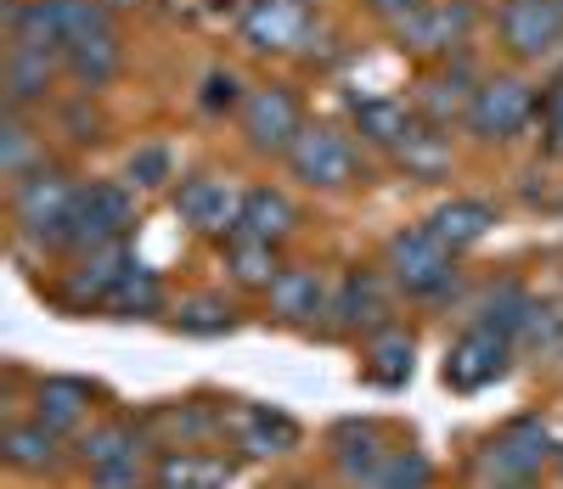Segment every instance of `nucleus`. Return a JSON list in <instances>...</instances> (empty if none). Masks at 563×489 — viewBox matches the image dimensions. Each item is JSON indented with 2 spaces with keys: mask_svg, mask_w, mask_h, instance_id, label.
I'll list each match as a JSON object with an SVG mask.
<instances>
[{
  "mask_svg": "<svg viewBox=\"0 0 563 489\" xmlns=\"http://www.w3.org/2000/svg\"><path fill=\"white\" fill-rule=\"evenodd\" d=\"M389 270L406 292L417 299H434V292L451 287V248L434 236V231H400L389 242Z\"/></svg>",
  "mask_w": 563,
  "mask_h": 489,
  "instance_id": "1",
  "label": "nucleus"
},
{
  "mask_svg": "<svg viewBox=\"0 0 563 489\" xmlns=\"http://www.w3.org/2000/svg\"><path fill=\"white\" fill-rule=\"evenodd\" d=\"M130 191L124 186H79L74 191V248H113L130 231Z\"/></svg>",
  "mask_w": 563,
  "mask_h": 489,
  "instance_id": "2",
  "label": "nucleus"
},
{
  "mask_svg": "<svg viewBox=\"0 0 563 489\" xmlns=\"http://www.w3.org/2000/svg\"><path fill=\"white\" fill-rule=\"evenodd\" d=\"M552 456V433L536 422V416H525V422H512V427H501L490 445H485V473L490 478H512V484H525L530 473H541V462Z\"/></svg>",
  "mask_w": 563,
  "mask_h": 489,
  "instance_id": "3",
  "label": "nucleus"
},
{
  "mask_svg": "<svg viewBox=\"0 0 563 489\" xmlns=\"http://www.w3.org/2000/svg\"><path fill=\"white\" fill-rule=\"evenodd\" d=\"M530 119V85L525 79H490L474 90V102H467V124H474V135L485 141H507L519 135Z\"/></svg>",
  "mask_w": 563,
  "mask_h": 489,
  "instance_id": "4",
  "label": "nucleus"
},
{
  "mask_svg": "<svg viewBox=\"0 0 563 489\" xmlns=\"http://www.w3.org/2000/svg\"><path fill=\"white\" fill-rule=\"evenodd\" d=\"M501 34L519 57H547L563 40V0H507Z\"/></svg>",
  "mask_w": 563,
  "mask_h": 489,
  "instance_id": "5",
  "label": "nucleus"
},
{
  "mask_svg": "<svg viewBox=\"0 0 563 489\" xmlns=\"http://www.w3.org/2000/svg\"><path fill=\"white\" fill-rule=\"evenodd\" d=\"M243 130L260 153H294L299 141V102L288 90H254L243 102Z\"/></svg>",
  "mask_w": 563,
  "mask_h": 489,
  "instance_id": "6",
  "label": "nucleus"
},
{
  "mask_svg": "<svg viewBox=\"0 0 563 489\" xmlns=\"http://www.w3.org/2000/svg\"><path fill=\"white\" fill-rule=\"evenodd\" d=\"M501 371H507V332H496V326L479 321V326L451 349L445 382H451V388H485V382H496Z\"/></svg>",
  "mask_w": 563,
  "mask_h": 489,
  "instance_id": "7",
  "label": "nucleus"
},
{
  "mask_svg": "<svg viewBox=\"0 0 563 489\" xmlns=\"http://www.w3.org/2000/svg\"><path fill=\"white\" fill-rule=\"evenodd\" d=\"M288 164H294V175H299V180H310V186H344V180H350V169H355L350 141H344L339 130H299Z\"/></svg>",
  "mask_w": 563,
  "mask_h": 489,
  "instance_id": "8",
  "label": "nucleus"
},
{
  "mask_svg": "<svg viewBox=\"0 0 563 489\" xmlns=\"http://www.w3.org/2000/svg\"><path fill=\"white\" fill-rule=\"evenodd\" d=\"M243 203H249V191L238 198L225 180H192V186H180V220L192 225V231H209V236L238 231Z\"/></svg>",
  "mask_w": 563,
  "mask_h": 489,
  "instance_id": "9",
  "label": "nucleus"
},
{
  "mask_svg": "<svg viewBox=\"0 0 563 489\" xmlns=\"http://www.w3.org/2000/svg\"><path fill=\"white\" fill-rule=\"evenodd\" d=\"M333 456H339V467H344L350 484H372V473L389 462L384 433L372 427V422H344V427L333 433Z\"/></svg>",
  "mask_w": 563,
  "mask_h": 489,
  "instance_id": "10",
  "label": "nucleus"
},
{
  "mask_svg": "<svg viewBox=\"0 0 563 489\" xmlns=\"http://www.w3.org/2000/svg\"><path fill=\"white\" fill-rule=\"evenodd\" d=\"M243 34L249 45H260V52H282V45H294L305 34V7L299 0H254V12L243 18Z\"/></svg>",
  "mask_w": 563,
  "mask_h": 489,
  "instance_id": "11",
  "label": "nucleus"
},
{
  "mask_svg": "<svg viewBox=\"0 0 563 489\" xmlns=\"http://www.w3.org/2000/svg\"><path fill=\"white\" fill-rule=\"evenodd\" d=\"M299 225V214H294V203L282 198V191H249V203H243V220H238V236H254V242H276L288 236Z\"/></svg>",
  "mask_w": 563,
  "mask_h": 489,
  "instance_id": "12",
  "label": "nucleus"
},
{
  "mask_svg": "<svg viewBox=\"0 0 563 489\" xmlns=\"http://www.w3.org/2000/svg\"><path fill=\"white\" fill-rule=\"evenodd\" d=\"M490 225H496L490 203H474V198H456V203H445V209L429 220V231L445 242L451 254H456V248H467V242H479Z\"/></svg>",
  "mask_w": 563,
  "mask_h": 489,
  "instance_id": "13",
  "label": "nucleus"
},
{
  "mask_svg": "<svg viewBox=\"0 0 563 489\" xmlns=\"http://www.w3.org/2000/svg\"><path fill=\"white\" fill-rule=\"evenodd\" d=\"M85 405H90V388H85V382L52 377V382H40V405H34V416L52 427V433H68V427L85 422Z\"/></svg>",
  "mask_w": 563,
  "mask_h": 489,
  "instance_id": "14",
  "label": "nucleus"
},
{
  "mask_svg": "<svg viewBox=\"0 0 563 489\" xmlns=\"http://www.w3.org/2000/svg\"><path fill=\"white\" fill-rule=\"evenodd\" d=\"M271 310L282 321H316L321 315V281H316V270H282L271 281Z\"/></svg>",
  "mask_w": 563,
  "mask_h": 489,
  "instance_id": "15",
  "label": "nucleus"
},
{
  "mask_svg": "<svg viewBox=\"0 0 563 489\" xmlns=\"http://www.w3.org/2000/svg\"><path fill=\"white\" fill-rule=\"evenodd\" d=\"M462 29H467V7H422V12L406 18L411 52H440V45H451Z\"/></svg>",
  "mask_w": 563,
  "mask_h": 489,
  "instance_id": "16",
  "label": "nucleus"
},
{
  "mask_svg": "<svg viewBox=\"0 0 563 489\" xmlns=\"http://www.w3.org/2000/svg\"><path fill=\"white\" fill-rule=\"evenodd\" d=\"M158 304H164V292H158L153 270H141V265H124L119 287L108 292V310H113L119 321H135V315H153Z\"/></svg>",
  "mask_w": 563,
  "mask_h": 489,
  "instance_id": "17",
  "label": "nucleus"
},
{
  "mask_svg": "<svg viewBox=\"0 0 563 489\" xmlns=\"http://www.w3.org/2000/svg\"><path fill=\"white\" fill-rule=\"evenodd\" d=\"M0 451H7V462L23 467V473H45V467L57 462V438H52V427H45V422H34V427H7Z\"/></svg>",
  "mask_w": 563,
  "mask_h": 489,
  "instance_id": "18",
  "label": "nucleus"
},
{
  "mask_svg": "<svg viewBox=\"0 0 563 489\" xmlns=\"http://www.w3.org/2000/svg\"><path fill=\"white\" fill-rule=\"evenodd\" d=\"M45 85H52V57H45V52H29V45H12V63H7L12 108L34 102V96H45Z\"/></svg>",
  "mask_w": 563,
  "mask_h": 489,
  "instance_id": "19",
  "label": "nucleus"
},
{
  "mask_svg": "<svg viewBox=\"0 0 563 489\" xmlns=\"http://www.w3.org/2000/svg\"><path fill=\"white\" fill-rule=\"evenodd\" d=\"M124 265H130V259L119 254V242H113V248H90L85 270L74 276V299H102V304H108V292L119 287Z\"/></svg>",
  "mask_w": 563,
  "mask_h": 489,
  "instance_id": "20",
  "label": "nucleus"
},
{
  "mask_svg": "<svg viewBox=\"0 0 563 489\" xmlns=\"http://www.w3.org/2000/svg\"><path fill=\"white\" fill-rule=\"evenodd\" d=\"M299 445V427L282 416V411H254L249 427H243V451L249 456H282V451H294Z\"/></svg>",
  "mask_w": 563,
  "mask_h": 489,
  "instance_id": "21",
  "label": "nucleus"
},
{
  "mask_svg": "<svg viewBox=\"0 0 563 489\" xmlns=\"http://www.w3.org/2000/svg\"><path fill=\"white\" fill-rule=\"evenodd\" d=\"M434 484V467L422 451H389V462L372 473L366 489H429Z\"/></svg>",
  "mask_w": 563,
  "mask_h": 489,
  "instance_id": "22",
  "label": "nucleus"
},
{
  "mask_svg": "<svg viewBox=\"0 0 563 489\" xmlns=\"http://www.w3.org/2000/svg\"><path fill=\"white\" fill-rule=\"evenodd\" d=\"M372 377L389 382V388L411 377V337H406V332L384 326L378 337H372Z\"/></svg>",
  "mask_w": 563,
  "mask_h": 489,
  "instance_id": "23",
  "label": "nucleus"
},
{
  "mask_svg": "<svg viewBox=\"0 0 563 489\" xmlns=\"http://www.w3.org/2000/svg\"><path fill=\"white\" fill-rule=\"evenodd\" d=\"M231 276L249 281V287H271L282 270H276V254L271 242H254V236H238L231 242Z\"/></svg>",
  "mask_w": 563,
  "mask_h": 489,
  "instance_id": "24",
  "label": "nucleus"
},
{
  "mask_svg": "<svg viewBox=\"0 0 563 489\" xmlns=\"http://www.w3.org/2000/svg\"><path fill=\"white\" fill-rule=\"evenodd\" d=\"M355 119H361V135H372L378 146H400L411 135V119H406L400 102H361Z\"/></svg>",
  "mask_w": 563,
  "mask_h": 489,
  "instance_id": "25",
  "label": "nucleus"
},
{
  "mask_svg": "<svg viewBox=\"0 0 563 489\" xmlns=\"http://www.w3.org/2000/svg\"><path fill=\"white\" fill-rule=\"evenodd\" d=\"M333 315L344 326H361V321H384V299H378V287H372V276H350L344 292H339V304Z\"/></svg>",
  "mask_w": 563,
  "mask_h": 489,
  "instance_id": "26",
  "label": "nucleus"
},
{
  "mask_svg": "<svg viewBox=\"0 0 563 489\" xmlns=\"http://www.w3.org/2000/svg\"><path fill=\"white\" fill-rule=\"evenodd\" d=\"M79 462H85L90 473H102V467H113V462H135V438H130L124 427H102V433L79 438Z\"/></svg>",
  "mask_w": 563,
  "mask_h": 489,
  "instance_id": "27",
  "label": "nucleus"
},
{
  "mask_svg": "<svg viewBox=\"0 0 563 489\" xmlns=\"http://www.w3.org/2000/svg\"><path fill=\"white\" fill-rule=\"evenodd\" d=\"M180 332H192V337H214V332H231V310L214 304V299H192L180 315H175Z\"/></svg>",
  "mask_w": 563,
  "mask_h": 489,
  "instance_id": "28",
  "label": "nucleus"
},
{
  "mask_svg": "<svg viewBox=\"0 0 563 489\" xmlns=\"http://www.w3.org/2000/svg\"><path fill=\"white\" fill-rule=\"evenodd\" d=\"M169 169H175V158L164 153V146H141V153H130V180L135 186H169Z\"/></svg>",
  "mask_w": 563,
  "mask_h": 489,
  "instance_id": "29",
  "label": "nucleus"
},
{
  "mask_svg": "<svg viewBox=\"0 0 563 489\" xmlns=\"http://www.w3.org/2000/svg\"><path fill=\"white\" fill-rule=\"evenodd\" d=\"M225 473L214 462H198V456H180V462H164V484H192V489H214Z\"/></svg>",
  "mask_w": 563,
  "mask_h": 489,
  "instance_id": "30",
  "label": "nucleus"
},
{
  "mask_svg": "<svg viewBox=\"0 0 563 489\" xmlns=\"http://www.w3.org/2000/svg\"><path fill=\"white\" fill-rule=\"evenodd\" d=\"M400 158H406L411 169H422V175H434V169L445 164V153H440V135H417V130H411V135L400 141Z\"/></svg>",
  "mask_w": 563,
  "mask_h": 489,
  "instance_id": "31",
  "label": "nucleus"
},
{
  "mask_svg": "<svg viewBox=\"0 0 563 489\" xmlns=\"http://www.w3.org/2000/svg\"><path fill=\"white\" fill-rule=\"evenodd\" d=\"M29 158H34V135H29L18 119H7V158H0V169H7L12 180H23Z\"/></svg>",
  "mask_w": 563,
  "mask_h": 489,
  "instance_id": "32",
  "label": "nucleus"
},
{
  "mask_svg": "<svg viewBox=\"0 0 563 489\" xmlns=\"http://www.w3.org/2000/svg\"><path fill=\"white\" fill-rule=\"evenodd\" d=\"M231 102H238V79H231V74H209L203 108H231Z\"/></svg>",
  "mask_w": 563,
  "mask_h": 489,
  "instance_id": "33",
  "label": "nucleus"
},
{
  "mask_svg": "<svg viewBox=\"0 0 563 489\" xmlns=\"http://www.w3.org/2000/svg\"><path fill=\"white\" fill-rule=\"evenodd\" d=\"M384 18H411V12H422V0H372Z\"/></svg>",
  "mask_w": 563,
  "mask_h": 489,
  "instance_id": "34",
  "label": "nucleus"
},
{
  "mask_svg": "<svg viewBox=\"0 0 563 489\" xmlns=\"http://www.w3.org/2000/svg\"><path fill=\"white\" fill-rule=\"evenodd\" d=\"M547 146L563 158V108H552V141H547Z\"/></svg>",
  "mask_w": 563,
  "mask_h": 489,
  "instance_id": "35",
  "label": "nucleus"
},
{
  "mask_svg": "<svg viewBox=\"0 0 563 489\" xmlns=\"http://www.w3.org/2000/svg\"><path fill=\"white\" fill-rule=\"evenodd\" d=\"M552 90H558V96H552V108H563V79H558V85H552Z\"/></svg>",
  "mask_w": 563,
  "mask_h": 489,
  "instance_id": "36",
  "label": "nucleus"
},
{
  "mask_svg": "<svg viewBox=\"0 0 563 489\" xmlns=\"http://www.w3.org/2000/svg\"><path fill=\"white\" fill-rule=\"evenodd\" d=\"M102 7H130V0H102Z\"/></svg>",
  "mask_w": 563,
  "mask_h": 489,
  "instance_id": "37",
  "label": "nucleus"
},
{
  "mask_svg": "<svg viewBox=\"0 0 563 489\" xmlns=\"http://www.w3.org/2000/svg\"><path fill=\"white\" fill-rule=\"evenodd\" d=\"M175 7H186V0H175Z\"/></svg>",
  "mask_w": 563,
  "mask_h": 489,
  "instance_id": "38",
  "label": "nucleus"
},
{
  "mask_svg": "<svg viewBox=\"0 0 563 489\" xmlns=\"http://www.w3.org/2000/svg\"><path fill=\"white\" fill-rule=\"evenodd\" d=\"M512 489H525V484H512Z\"/></svg>",
  "mask_w": 563,
  "mask_h": 489,
  "instance_id": "39",
  "label": "nucleus"
}]
</instances>
